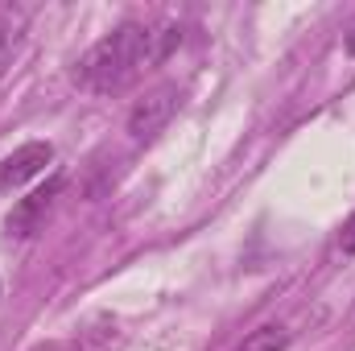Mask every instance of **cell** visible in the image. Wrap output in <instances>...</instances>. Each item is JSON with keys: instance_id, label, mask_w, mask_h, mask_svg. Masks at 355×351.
I'll return each instance as SVG.
<instances>
[{"instance_id": "cell-1", "label": "cell", "mask_w": 355, "mask_h": 351, "mask_svg": "<svg viewBox=\"0 0 355 351\" xmlns=\"http://www.w3.org/2000/svg\"><path fill=\"white\" fill-rule=\"evenodd\" d=\"M182 46V29L178 25H141V21H124L112 33H103L79 62V83L87 91H120L132 83L137 75H145L149 67L166 62Z\"/></svg>"}, {"instance_id": "cell-2", "label": "cell", "mask_w": 355, "mask_h": 351, "mask_svg": "<svg viewBox=\"0 0 355 351\" xmlns=\"http://www.w3.org/2000/svg\"><path fill=\"white\" fill-rule=\"evenodd\" d=\"M178 103H182V87H178V83H162V87H153L149 95H141V99L132 103V112H128V137H132V141L157 137V132L174 120Z\"/></svg>"}, {"instance_id": "cell-3", "label": "cell", "mask_w": 355, "mask_h": 351, "mask_svg": "<svg viewBox=\"0 0 355 351\" xmlns=\"http://www.w3.org/2000/svg\"><path fill=\"white\" fill-rule=\"evenodd\" d=\"M54 162V145L50 141H29L21 149H12L4 162H0V190H12V186H25L29 178H37L46 166Z\"/></svg>"}, {"instance_id": "cell-4", "label": "cell", "mask_w": 355, "mask_h": 351, "mask_svg": "<svg viewBox=\"0 0 355 351\" xmlns=\"http://www.w3.org/2000/svg\"><path fill=\"white\" fill-rule=\"evenodd\" d=\"M58 190H62V178L54 174L46 186H37L33 194H25L12 211H8V219H4V228H8V236H29L46 215H50V207H54V198H58Z\"/></svg>"}, {"instance_id": "cell-5", "label": "cell", "mask_w": 355, "mask_h": 351, "mask_svg": "<svg viewBox=\"0 0 355 351\" xmlns=\"http://www.w3.org/2000/svg\"><path fill=\"white\" fill-rule=\"evenodd\" d=\"M25 25H29V12H25V8L4 12V17H0V79L12 71V62H17V54H21Z\"/></svg>"}, {"instance_id": "cell-6", "label": "cell", "mask_w": 355, "mask_h": 351, "mask_svg": "<svg viewBox=\"0 0 355 351\" xmlns=\"http://www.w3.org/2000/svg\"><path fill=\"white\" fill-rule=\"evenodd\" d=\"M285 348H289L285 327H261V331H252L236 351H285Z\"/></svg>"}, {"instance_id": "cell-7", "label": "cell", "mask_w": 355, "mask_h": 351, "mask_svg": "<svg viewBox=\"0 0 355 351\" xmlns=\"http://www.w3.org/2000/svg\"><path fill=\"white\" fill-rule=\"evenodd\" d=\"M339 248H343V257H355V211L347 215V223L339 232Z\"/></svg>"}, {"instance_id": "cell-8", "label": "cell", "mask_w": 355, "mask_h": 351, "mask_svg": "<svg viewBox=\"0 0 355 351\" xmlns=\"http://www.w3.org/2000/svg\"><path fill=\"white\" fill-rule=\"evenodd\" d=\"M347 50H352V54H355V29H352V37H347Z\"/></svg>"}]
</instances>
